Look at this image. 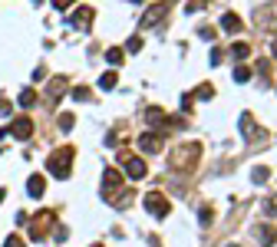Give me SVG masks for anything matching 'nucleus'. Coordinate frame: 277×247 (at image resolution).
I'll list each match as a JSON object with an SVG mask.
<instances>
[{"mask_svg":"<svg viewBox=\"0 0 277 247\" xmlns=\"http://www.w3.org/2000/svg\"><path fill=\"white\" fill-rule=\"evenodd\" d=\"M198 161H201V142H182V145H175L168 152L172 172H191Z\"/></svg>","mask_w":277,"mask_h":247,"instance_id":"f257e3e1","label":"nucleus"},{"mask_svg":"<svg viewBox=\"0 0 277 247\" xmlns=\"http://www.w3.org/2000/svg\"><path fill=\"white\" fill-rule=\"evenodd\" d=\"M73 158H76L73 145H60V149L46 158V168H50L53 178H69V172H73Z\"/></svg>","mask_w":277,"mask_h":247,"instance_id":"f03ea898","label":"nucleus"},{"mask_svg":"<svg viewBox=\"0 0 277 247\" xmlns=\"http://www.w3.org/2000/svg\"><path fill=\"white\" fill-rule=\"evenodd\" d=\"M254 27L264 30V33L277 30V3H261V7H257L254 10Z\"/></svg>","mask_w":277,"mask_h":247,"instance_id":"7ed1b4c3","label":"nucleus"},{"mask_svg":"<svg viewBox=\"0 0 277 247\" xmlns=\"http://www.w3.org/2000/svg\"><path fill=\"white\" fill-rule=\"evenodd\" d=\"M145 211H149L152 217H158V221H162V217H168L172 204H168V198H165L162 191H149V194H145Z\"/></svg>","mask_w":277,"mask_h":247,"instance_id":"20e7f679","label":"nucleus"},{"mask_svg":"<svg viewBox=\"0 0 277 247\" xmlns=\"http://www.w3.org/2000/svg\"><path fill=\"white\" fill-rule=\"evenodd\" d=\"M168 10H172V0H162V3H152L149 10L142 13V30H152V27H158V23L168 17Z\"/></svg>","mask_w":277,"mask_h":247,"instance_id":"39448f33","label":"nucleus"},{"mask_svg":"<svg viewBox=\"0 0 277 247\" xmlns=\"http://www.w3.org/2000/svg\"><path fill=\"white\" fill-rule=\"evenodd\" d=\"M122 172L129 175L132 182H139V178H145V172H149V165H145L139 155H122Z\"/></svg>","mask_w":277,"mask_h":247,"instance_id":"423d86ee","label":"nucleus"},{"mask_svg":"<svg viewBox=\"0 0 277 247\" xmlns=\"http://www.w3.org/2000/svg\"><path fill=\"white\" fill-rule=\"evenodd\" d=\"M162 145H165V139H162V132H142L139 135V149L145 152V155H155V152H162Z\"/></svg>","mask_w":277,"mask_h":247,"instance_id":"0eeeda50","label":"nucleus"},{"mask_svg":"<svg viewBox=\"0 0 277 247\" xmlns=\"http://www.w3.org/2000/svg\"><path fill=\"white\" fill-rule=\"evenodd\" d=\"M92 20H96V10H92V7H76V10L69 13V23H73L76 30H89Z\"/></svg>","mask_w":277,"mask_h":247,"instance_id":"6e6552de","label":"nucleus"},{"mask_svg":"<svg viewBox=\"0 0 277 247\" xmlns=\"http://www.w3.org/2000/svg\"><path fill=\"white\" fill-rule=\"evenodd\" d=\"M10 135H13L17 142H30V135H33V122H30L27 116L13 119V122H10Z\"/></svg>","mask_w":277,"mask_h":247,"instance_id":"1a4fd4ad","label":"nucleus"},{"mask_svg":"<svg viewBox=\"0 0 277 247\" xmlns=\"http://www.w3.org/2000/svg\"><path fill=\"white\" fill-rule=\"evenodd\" d=\"M116 188H122V172L119 168H106L102 172V198H109Z\"/></svg>","mask_w":277,"mask_h":247,"instance_id":"9d476101","label":"nucleus"},{"mask_svg":"<svg viewBox=\"0 0 277 247\" xmlns=\"http://www.w3.org/2000/svg\"><path fill=\"white\" fill-rule=\"evenodd\" d=\"M53 221H56L53 211H43V215L36 217V221H30V237H33V241H40V237L50 231V224H53Z\"/></svg>","mask_w":277,"mask_h":247,"instance_id":"9b49d317","label":"nucleus"},{"mask_svg":"<svg viewBox=\"0 0 277 247\" xmlns=\"http://www.w3.org/2000/svg\"><path fill=\"white\" fill-rule=\"evenodd\" d=\"M66 89H69V79H66V76H53V79H50V86H46V99H50V106H53V102H60V96H63Z\"/></svg>","mask_w":277,"mask_h":247,"instance_id":"f8f14e48","label":"nucleus"},{"mask_svg":"<svg viewBox=\"0 0 277 247\" xmlns=\"http://www.w3.org/2000/svg\"><path fill=\"white\" fill-rule=\"evenodd\" d=\"M43 191H46V178H43V175H30L27 194H30V198H43Z\"/></svg>","mask_w":277,"mask_h":247,"instance_id":"ddd939ff","label":"nucleus"},{"mask_svg":"<svg viewBox=\"0 0 277 247\" xmlns=\"http://www.w3.org/2000/svg\"><path fill=\"white\" fill-rule=\"evenodd\" d=\"M254 234L261 237V244H264V247H271V244L277 241V231H274L271 224H257V227H254Z\"/></svg>","mask_w":277,"mask_h":247,"instance_id":"4468645a","label":"nucleus"},{"mask_svg":"<svg viewBox=\"0 0 277 247\" xmlns=\"http://www.w3.org/2000/svg\"><path fill=\"white\" fill-rule=\"evenodd\" d=\"M221 30L238 33V30H241V17H238V13H231V10H224V17H221Z\"/></svg>","mask_w":277,"mask_h":247,"instance_id":"2eb2a0df","label":"nucleus"},{"mask_svg":"<svg viewBox=\"0 0 277 247\" xmlns=\"http://www.w3.org/2000/svg\"><path fill=\"white\" fill-rule=\"evenodd\" d=\"M116 83H119V76L112 73V69H109V73H102V76H99V89H106V93H109V89H116Z\"/></svg>","mask_w":277,"mask_h":247,"instance_id":"dca6fc26","label":"nucleus"},{"mask_svg":"<svg viewBox=\"0 0 277 247\" xmlns=\"http://www.w3.org/2000/svg\"><path fill=\"white\" fill-rule=\"evenodd\" d=\"M267 178H271V168H267V165H257L254 172H251V182L254 185H264Z\"/></svg>","mask_w":277,"mask_h":247,"instance_id":"f3484780","label":"nucleus"},{"mask_svg":"<svg viewBox=\"0 0 277 247\" xmlns=\"http://www.w3.org/2000/svg\"><path fill=\"white\" fill-rule=\"evenodd\" d=\"M106 60H109L112 66H119L122 60H125V50H119V46H109V50H106Z\"/></svg>","mask_w":277,"mask_h":247,"instance_id":"a211bd4d","label":"nucleus"},{"mask_svg":"<svg viewBox=\"0 0 277 247\" xmlns=\"http://www.w3.org/2000/svg\"><path fill=\"white\" fill-rule=\"evenodd\" d=\"M231 56H234V60H241V63H244V60L251 56V46H247V43H234V46H231Z\"/></svg>","mask_w":277,"mask_h":247,"instance_id":"6ab92c4d","label":"nucleus"},{"mask_svg":"<svg viewBox=\"0 0 277 247\" xmlns=\"http://www.w3.org/2000/svg\"><path fill=\"white\" fill-rule=\"evenodd\" d=\"M247 79H251V69H247V66H234V83H247Z\"/></svg>","mask_w":277,"mask_h":247,"instance_id":"aec40b11","label":"nucleus"},{"mask_svg":"<svg viewBox=\"0 0 277 247\" xmlns=\"http://www.w3.org/2000/svg\"><path fill=\"white\" fill-rule=\"evenodd\" d=\"M241 132H244V139L251 142V135H254V129H251V112H244V116H241Z\"/></svg>","mask_w":277,"mask_h":247,"instance_id":"412c9836","label":"nucleus"},{"mask_svg":"<svg viewBox=\"0 0 277 247\" xmlns=\"http://www.w3.org/2000/svg\"><path fill=\"white\" fill-rule=\"evenodd\" d=\"M33 102H36V93H33V89H23V93H20V106H23V109H30Z\"/></svg>","mask_w":277,"mask_h":247,"instance_id":"4be33fe9","label":"nucleus"},{"mask_svg":"<svg viewBox=\"0 0 277 247\" xmlns=\"http://www.w3.org/2000/svg\"><path fill=\"white\" fill-rule=\"evenodd\" d=\"M211 96H215V89H211L208 83H205V86H198L195 93H191V99H211Z\"/></svg>","mask_w":277,"mask_h":247,"instance_id":"5701e85b","label":"nucleus"},{"mask_svg":"<svg viewBox=\"0 0 277 247\" xmlns=\"http://www.w3.org/2000/svg\"><path fill=\"white\" fill-rule=\"evenodd\" d=\"M73 125H76V116H73V112H66V116H60V129H63V132H69Z\"/></svg>","mask_w":277,"mask_h":247,"instance_id":"b1692460","label":"nucleus"},{"mask_svg":"<svg viewBox=\"0 0 277 247\" xmlns=\"http://www.w3.org/2000/svg\"><path fill=\"white\" fill-rule=\"evenodd\" d=\"M89 96H92V93H89L86 86H76V89H73V99H76V102H86Z\"/></svg>","mask_w":277,"mask_h":247,"instance_id":"393cba45","label":"nucleus"},{"mask_svg":"<svg viewBox=\"0 0 277 247\" xmlns=\"http://www.w3.org/2000/svg\"><path fill=\"white\" fill-rule=\"evenodd\" d=\"M221 63H224V50L215 46V50H211V66H221Z\"/></svg>","mask_w":277,"mask_h":247,"instance_id":"a878e982","label":"nucleus"},{"mask_svg":"<svg viewBox=\"0 0 277 247\" xmlns=\"http://www.w3.org/2000/svg\"><path fill=\"white\" fill-rule=\"evenodd\" d=\"M264 208H267V215H277V194H271V198H267Z\"/></svg>","mask_w":277,"mask_h":247,"instance_id":"bb28decb","label":"nucleus"},{"mask_svg":"<svg viewBox=\"0 0 277 247\" xmlns=\"http://www.w3.org/2000/svg\"><path fill=\"white\" fill-rule=\"evenodd\" d=\"M198 221H201V227H208V224H211V208H205V211H201Z\"/></svg>","mask_w":277,"mask_h":247,"instance_id":"cd10ccee","label":"nucleus"},{"mask_svg":"<svg viewBox=\"0 0 277 247\" xmlns=\"http://www.w3.org/2000/svg\"><path fill=\"white\" fill-rule=\"evenodd\" d=\"M3 247H27V244H23V241H20V237H17V234H10V237H7V244H3Z\"/></svg>","mask_w":277,"mask_h":247,"instance_id":"c85d7f7f","label":"nucleus"},{"mask_svg":"<svg viewBox=\"0 0 277 247\" xmlns=\"http://www.w3.org/2000/svg\"><path fill=\"white\" fill-rule=\"evenodd\" d=\"M125 50H129V53H135V50H142V40H139V36H132V40H129V46H125Z\"/></svg>","mask_w":277,"mask_h":247,"instance_id":"c756f323","label":"nucleus"},{"mask_svg":"<svg viewBox=\"0 0 277 247\" xmlns=\"http://www.w3.org/2000/svg\"><path fill=\"white\" fill-rule=\"evenodd\" d=\"M201 40H215V27H201Z\"/></svg>","mask_w":277,"mask_h":247,"instance_id":"7c9ffc66","label":"nucleus"},{"mask_svg":"<svg viewBox=\"0 0 277 247\" xmlns=\"http://www.w3.org/2000/svg\"><path fill=\"white\" fill-rule=\"evenodd\" d=\"M69 3H76V0H53L56 10H69Z\"/></svg>","mask_w":277,"mask_h":247,"instance_id":"2f4dec72","label":"nucleus"},{"mask_svg":"<svg viewBox=\"0 0 277 247\" xmlns=\"http://www.w3.org/2000/svg\"><path fill=\"white\" fill-rule=\"evenodd\" d=\"M191 102H195L191 96H182V112H191Z\"/></svg>","mask_w":277,"mask_h":247,"instance_id":"473e14b6","label":"nucleus"},{"mask_svg":"<svg viewBox=\"0 0 277 247\" xmlns=\"http://www.w3.org/2000/svg\"><path fill=\"white\" fill-rule=\"evenodd\" d=\"M198 7H205V0H188V13H195Z\"/></svg>","mask_w":277,"mask_h":247,"instance_id":"72a5a7b5","label":"nucleus"},{"mask_svg":"<svg viewBox=\"0 0 277 247\" xmlns=\"http://www.w3.org/2000/svg\"><path fill=\"white\" fill-rule=\"evenodd\" d=\"M17 224H30V215H27V211H17Z\"/></svg>","mask_w":277,"mask_h":247,"instance_id":"f704fd0d","label":"nucleus"},{"mask_svg":"<svg viewBox=\"0 0 277 247\" xmlns=\"http://www.w3.org/2000/svg\"><path fill=\"white\" fill-rule=\"evenodd\" d=\"M0 116H10V102L7 99H0Z\"/></svg>","mask_w":277,"mask_h":247,"instance_id":"c9c22d12","label":"nucleus"},{"mask_svg":"<svg viewBox=\"0 0 277 247\" xmlns=\"http://www.w3.org/2000/svg\"><path fill=\"white\" fill-rule=\"evenodd\" d=\"M271 56H274V60H277V40H274V43H271Z\"/></svg>","mask_w":277,"mask_h":247,"instance_id":"e433bc0d","label":"nucleus"},{"mask_svg":"<svg viewBox=\"0 0 277 247\" xmlns=\"http://www.w3.org/2000/svg\"><path fill=\"white\" fill-rule=\"evenodd\" d=\"M3 198H7V191H3V188H0V204H3Z\"/></svg>","mask_w":277,"mask_h":247,"instance_id":"4c0bfd02","label":"nucleus"},{"mask_svg":"<svg viewBox=\"0 0 277 247\" xmlns=\"http://www.w3.org/2000/svg\"><path fill=\"white\" fill-rule=\"evenodd\" d=\"M132 3H142V0H132Z\"/></svg>","mask_w":277,"mask_h":247,"instance_id":"58836bf2","label":"nucleus"},{"mask_svg":"<svg viewBox=\"0 0 277 247\" xmlns=\"http://www.w3.org/2000/svg\"><path fill=\"white\" fill-rule=\"evenodd\" d=\"M92 247H102V244H92Z\"/></svg>","mask_w":277,"mask_h":247,"instance_id":"ea45409f","label":"nucleus"}]
</instances>
